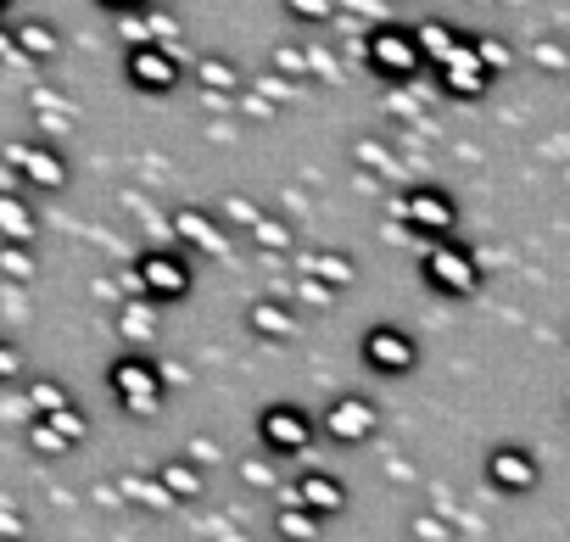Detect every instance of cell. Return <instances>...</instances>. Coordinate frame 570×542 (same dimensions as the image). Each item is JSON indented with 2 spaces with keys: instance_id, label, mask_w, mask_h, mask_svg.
Masks as SVG:
<instances>
[{
  "instance_id": "obj_1",
  "label": "cell",
  "mask_w": 570,
  "mask_h": 542,
  "mask_svg": "<svg viewBox=\"0 0 570 542\" xmlns=\"http://www.w3.org/2000/svg\"><path fill=\"white\" fill-rule=\"evenodd\" d=\"M7 168L18 174V185H35V190H62L68 185V157L51 140H12Z\"/></svg>"
},
{
  "instance_id": "obj_2",
  "label": "cell",
  "mask_w": 570,
  "mask_h": 542,
  "mask_svg": "<svg viewBox=\"0 0 570 542\" xmlns=\"http://www.w3.org/2000/svg\"><path fill=\"white\" fill-rule=\"evenodd\" d=\"M364 62L381 73V79H414L420 73V40H414V29H375L370 40H364Z\"/></svg>"
},
{
  "instance_id": "obj_3",
  "label": "cell",
  "mask_w": 570,
  "mask_h": 542,
  "mask_svg": "<svg viewBox=\"0 0 570 542\" xmlns=\"http://www.w3.org/2000/svg\"><path fill=\"white\" fill-rule=\"evenodd\" d=\"M135 286H140L146 297H157V303H174V297L190 292V263H185L179 252H146V257L135 263Z\"/></svg>"
},
{
  "instance_id": "obj_4",
  "label": "cell",
  "mask_w": 570,
  "mask_h": 542,
  "mask_svg": "<svg viewBox=\"0 0 570 542\" xmlns=\"http://www.w3.org/2000/svg\"><path fill=\"white\" fill-rule=\"evenodd\" d=\"M124 79H129L135 90H146V96H168V90L179 85V57H174L168 46H129Z\"/></svg>"
},
{
  "instance_id": "obj_5",
  "label": "cell",
  "mask_w": 570,
  "mask_h": 542,
  "mask_svg": "<svg viewBox=\"0 0 570 542\" xmlns=\"http://www.w3.org/2000/svg\"><path fill=\"white\" fill-rule=\"evenodd\" d=\"M425 286H431V292H448V297L475 292V257H470L464 246H453V240H436V246L425 252Z\"/></svg>"
},
{
  "instance_id": "obj_6",
  "label": "cell",
  "mask_w": 570,
  "mask_h": 542,
  "mask_svg": "<svg viewBox=\"0 0 570 542\" xmlns=\"http://www.w3.org/2000/svg\"><path fill=\"white\" fill-rule=\"evenodd\" d=\"M403 218H409V229H414V235L442 240V235L453 229V218H459V213H453V201H448L442 190H425V185H420V190H409V196H403Z\"/></svg>"
},
{
  "instance_id": "obj_7",
  "label": "cell",
  "mask_w": 570,
  "mask_h": 542,
  "mask_svg": "<svg viewBox=\"0 0 570 542\" xmlns=\"http://www.w3.org/2000/svg\"><path fill=\"white\" fill-rule=\"evenodd\" d=\"M481 85H487V73L475 68V57L453 46V57L442 62V90H448V96H464V101H470V96H481Z\"/></svg>"
},
{
  "instance_id": "obj_8",
  "label": "cell",
  "mask_w": 570,
  "mask_h": 542,
  "mask_svg": "<svg viewBox=\"0 0 570 542\" xmlns=\"http://www.w3.org/2000/svg\"><path fill=\"white\" fill-rule=\"evenodd\" d=\"M174 229H179V240H190L196 252H224V240H229L202 207H185V213L174 218Z\"/></svg>"
},
{
  "instance_id": "obj_9",
  "label": "cell",
  "mask_w": 570,
  "mask_h": 542,
  "mask_svg": "<svg viewBox=\"0 0 570 542\" xmlns=\"http://www.w3.org/2000/svg\"><path fill=\"white\" fill-rule=\"evenodd\" d=\"M112 386H118L129 403H140V408H151V403H157V381H151L146 358H124V364L112 369Z\"/></svg>"
},
{
  "instance_id": "obj_10",
  "label": "cell",
  "mask_w": 570,
  "mask_h": 542,
  "mask_svg": "<svg viewBox=\"0 0 570 542\" xmlns=\"http://www.w3.org/2000/svg\"><path fill=\"white\" fill-rule=\"evenodd\" d=\"M12 40H18V51H23V57H35V62H51V57L62 51L57 29H51V23H40V18L18 23V29H12Z\"/></svg>"
},
{
  "instance_id": "obj_11",
  "label": "cell",
  "mask_w": 570,
  "mask_h": 542,
  "mask_svg": "<svg viewBox=\"0 0 570 542\" xmlns=\"http://www.w3.org/2000/svg\"><path fill=\"white\" fill-rule=\"evenodd\" d=\"M414 358V342L397 336V331H370V364L375 369H409Z\"/></svg>"
},
{
  "instance_id": "obj_12",
  "label": "cell",
  "mask_w": 570,
  "mask_h": 542,
  "mask_svg": "<svg viewBox=\"0 0 570 542\" xmlns=\"http://www.w3.org/2000/svg\"><path fill=\"white\" fill-rule=\"evenodd\" d=\"M0 240H18V246L35 240V213L12 190H0Z\"/></svg>"
},
{
  "instance_id": "obj_13",
  "label": "cell",
  "mask_w": 570,
  "mask_h": 542,
  "mask_svg": "<svg viewBox=\"0 0 570 542\" xmlns=\"http://www.w3.org/2000/svg\"><path fill=\"white\" fill-rule=\"evenodd\" d=\"M196 79H202V90H207V96H235V90H240V68H235V62H224V57H202Z\"/></svg>"
},
{
  "instance_id": "obj_14",
  "label": "cell",
  "mask_w": 570,
  "mask_h": 542,
  "mask_svg": "<svg viewBox=\"0 0 570 542\" xmlns=\"http://www.w3.org/2000/svg\"><path fill=\"white\" fill-rule=\"evenodd\" d=\"M414 40H420V57H431V62H448V57H453V46H459V35H453V29H442V23L414 29Z\"/></svg>"
},
{
  "instance_id": "obj_15",
  "label": "cell",
  "mask_w": 570,
  "mask_h": 542,
  "mask_svg": "<svg viewBox=\"0 0 570 542\" xmlns=\"http://www.w3.org/2000/svg\"><path fill=\"white\" fill-rule=\"evenodd\" d=\"M342 0H285V12H292L297 23H331Z\"/></svg>"
},
{
  "instance_id": "obj_16",
  "label": "cell",
  "mask_w": 570,
  "mask_h": 542,
  "mask_svg": "<svg viewBox=\"0 0 570 542\" xmlns=\"http://www.w3.org/2000/svg\"><path fill=\"white\" fill-rule=\"evenodd\" d=\"M252 325H257L263 336H292V314L274 308V303H257V308H252Z\"/></svg>"
},
{
  "instance_id": "obj_17",
  "label": "cell",
  "mask_w": 570,
  "mask_h": 542,
  "mask_svg": "<svg viewBox=\"0 0 570 542\" xmlns=\"http://www.w3.org/2000/svg\"><path fill=\"white\" fill-rule=\"evenodd\" d=\"M252 240H257L263 252H268V246H274V252L292 246V235H285V224H279V218H252Z\"/></svg>"
},
{
  "instance_id": "obj_18",
  "label": "cell",
  "mask_w": 570,
  "mask_h": 542,
  "mask_svg": "<svg viewBox=\"0 0 570 542\" xmlns=\"http://www.w3.org/2000/svg\"><path fill=\"white\" fill-rule=\"evenodd\" d=\"M336 431H342V436H353V431H370V403H342V414H336Z\"/></svg>"
},
{
  "instance_id": "obj_19",
  "label": "cell",
  "mask_w": 570,
  "mask_h": 542,
  "mask_svg": "<svg viewBox=\"0 0 570 542\" xmlns=\"http://www.w3.org/2000/svg\"><path fill=\"white\" fill-rule=\"evenodd\" d=\"M124 331H129V336H135V331L146 336V331H151V314H146V308H124Z\"/></svg>"
},
{
  "instance_id": "obj_20",
  "label": "cell",
  "mask_w": 570,
  "mask_h": 542,
  "mask_svg": "<svg viewBox=\"0 0 570 542\" xmlns=\"http://www.w3.org/2000/svg\"><path fill=\"white\" fill-rule=\"evenodd\" d=\"M274 436H285V442H297V436H303V425H297L292 414H279V420H274Z\"/></svg>"
},
{
  "instance_id": "obj_21",
  "label": "cell",
  "mask_w": 570,
  "mask_h": 542,
  "mask_svg": "<svg viewBox=\"0 0 570 542\" xmlns=\"http://www.w3.org/2000/svg\"><path fill=\"white\" fill-rule=\"evenodd\" d=\"M101 7L124 18V12H140V7H157V0H101Z\"/></svg>"
},
{
  "instance_id": "obj_22",
  "label": "cell",
  "mask_w": 570,
  "mask_h": 542,
  "mask_svg": "<svg viewBox=\"0 0 570 542\" xmlns=\"http://www.w3.org/2000/svg\"><path fill=\"white\" fill-rule=\"evenodd\" d=\"M7 375H18V353H12V347H0V381H7Z\"/></svg>"
},
{
  "instance_id": "obj_23",
  "label": "cell",
  "mask_w": 570,
  "mask_h": 542,
  "mask_svg": "<svg viewBox=\"0 0 570 542\" xmlns=\"http://www.w3.org/2000/svg\"><path fill=\"white\" fill-rule=\"evenodd\" d=\"M0 57H18V40H12V29H0Z\"/></svg>"
},
{
  "instance_id": "obj_24",
  "label": "cell",
  "mask_w": 570,
  "mask_h": 542,
  "mask_svg": "<svg viewBox=\"0 0 570 542\" xmlns=\"http://www.w3.org/2000/svg\"><path fill=\"white\" fill-rule=\"evenodd\" d=\"M7 7H12V0H0V12H7Z\"/></svg>"
}]
</instances>
